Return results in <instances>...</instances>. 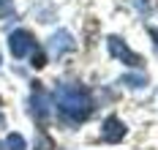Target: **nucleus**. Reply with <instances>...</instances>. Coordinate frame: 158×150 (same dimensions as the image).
Returning a JSON list of instances; mask_svg holds the SVG:
<instances>
[{
  "instance_id": "obj_7",
  "label": "nucleus",
  "mask_w": 158,
  "mask_h": 150,
  "mask_svg": "<svg viewBox=\"0 0 158 150\" xmlns=\"http://www.w3.org/2000/svg\"><path fill=\"white\" fill-rule=\"evenodd\" d=\"M6 148L8 150H25V136L22 134H8L6 136Z\"/></svg>"
},
{
  "instance_id": "obj_3",
  "label": "nucleus",
  "mask_w": 158,
  "mask_h": 150,
  "mask_svg": "<svg viewBox=\"0 0 158 150\" xmlns=\"http://www.w3.org/2000/svg\"><path fill=\"white\" fill-rule=\"evenodd\" d=\"M30 109H33V117H35L38 123H47V120H49V112H52V106H49V96L38 87V82H35V87H33Z\"/></svg>"
},
{
  "instance_id": "obj_5",
  "label": "nucleus",
  "mask_w": 158,
  "mask_h": 150,
  "mask_svg": "<svg viewBox=\"0 0 158 150\" xmlns=\"http://www.w3.org/2000/svg\"><path fill=\"white\" fill-rule=\"evenodd\" d=\"M68 49H74V38H71V33L57 30V33L49 38V55H52V57H60V55H65Z\"/></svg>"
},
{
  "instance_id": "obj_11",
  "label": "nucleus",
  "mask_w": 158,
  "mask_h": 150,
  "mask_svg": "<svg viewBox=\"0 0 158 150\" xmlns=\"http://www.w3.org/2000/svg\"><path fill=\"white\" fill-rule=\"evenodd\" d=\"M3 14H11V0H0V17Z\"/></svg>"
},
{
  "instance_id": "obj_13",
  "label": "nucleus",
  "mask_w": 158,
  "mask_h": 150,
  "mask_svg": "<svg viewBox=\"0 0 158 150\" xmlns=\"http://www.w3.org/2000/svg\"><path fill=\"white\" fill-rule=\"evenodd\" d=\"M0 126H3V115H0Z\"/></svg>"
},
{
  "instance_id": "obj_1",
  "label": "nucleus",
  "mask_w": 158,
  "mask_h": 150,
  "mask_svg": "<svg viewBox=\"0 0 158 150\" xmlns=\"http://www.w3.org/2000/svg\"><path fill=\"white\" fill-rule=\"evenodd\" d=\"M55 101H57L60 115L68 120H85L90 115V96L79 85H60L55 93Z\"/></svg>"
},
{
  "instance_id": "obj_9",
  "label": "nucleus",
  "mask_w": 158,
  "mask_h": 150,
  "mask_svg": "<svg viewBox=\"0 0 158 150\" xmlns=\"http://www.w3.org/2000/svg\"><path fill=\"white\" fill-rule=\"evenodd\" d=\"M123 82H126L128 87H142V85H144V77H126Z\"/></svg>"
},
{
  "instance_id": "obj_2",
  "label": "nucleus",
  "mask_w": 158,
  "mask_h": 150,
  "mask_svg": "<svg viewBox=\"0 0 158 150\" xmlns=\"http://www.w3.org/2000/svg\"><path fill=\"white\" fill-rule=\"evenodd\" d=\"M8 47H11L14 57H27L30 52H35V41L27 30H14L11 38H8Z\"/></svg>"
},
{
  "instance_id": "obj_8",
  "label": "nucleus",
  "mask_w": 158,
  "mask_h": 150,
  "mask_svg": "<svg viewBox=\"0 0 158 150\" xmlns=\"http://www.w3.org/2000/svg\"><path fill=\"white\" fill-rule=\"evenodd\" d=\"M35 150H55V145H52V139H47V136H38L35 139Z\"/></svg>"
},
{
  "instance_id": "obj_6",
  "label": "nucleus",
  "mask_w": 158,
  "mask_h": 150,
  "mask_svg": "<svg viewBox=\"0 0 158 150\" xmlns=\"http://www.w3.org/2000/svg\"><path fill=\"white\" fill-rule=\"evenodd\" d=\"M101 136H104L106 142H120V139L126 136L123 120H120V117H106V123H104V128H101Z\"/></svg>"
},
{
  "instance_id": "obj_4",
  "label": "nucleus",
  "mask_w": 158,
  "mask_h": 150,
  "mask_svg": "<svg viewBox=\"0 0 158 150\" xmlns=\"http://www.w3.org/2000/svg\"><path fill=\"white\" fill-rule=\"evenodd\" d=\"M106 47H109V52L114 55V57H117V60H123L126 66H134V68L139 66V55H134V52L128 49V47L123 44V41H120V38H117V35H109Z\"/></svg>"
},
{
  "instance_id": "obj_10",
  "label": "nucleus",
  "mask_w": 158,
  "mask_h": 150,
  "mask_svg": "<svg viewBox=\"0 0 158 150\" xmlns=\"http://www.w3.org/2000/svg\"><path fill=\"white\" fill-rule=\"evenodd\" d=\"M131 6H134L136 11H142V14H147V11H150V3H147V0H131Z\"/></svg>"
},
{
  "instance_id": "obj_12",
  "label": "nucleus",
  "mask_w": 158,
  "mask_h": 150,
  "mask_svg": "<svg viewBox=\"0 0 158 150\" xmlns=\"http://www.w3.org/2000/svg\"><path fill=\"white\" fill-rule=\"evenodd\" d=\"M150 38L156 41V47H158V27H150Z\"/></svg>"
}]
</instances>
